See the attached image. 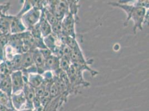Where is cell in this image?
<instances>
[{
  "mask_svg": "<svg viewBox=\"0 0 149 111\" xmlns=\"http://www.w3.org/2000/svg\"><path fill=\"white\" fill-rule=\"evenodd\" d=\"M120 2H110V5L114 7H116L123 10L127 14V19L125 22L124 26H127L130 19H132L134 23L133 28L134 32L136 33L137 30L139 29L143 30V25L146 22H148L149 12L146 11V8L143 7L135 5V2L132 4L124 3L119 1Z\"/></svg>",
  "mask_w": 149,
  "mask_h": 111,
  "instance_id": "obj_1",
  "label": "cell"
},
{
  "mask_svg": "<svg viewBox=\"0 0 149 111\" xmlns=\"http://www.w3.org/2000/svg\"><path fill=\"white\" fill-rule=\"evenodd\" d=\"M41 10L33 7L29 11L24 14L21 17V21L27 30H30L40 21L41 16Z\"/></svg>",
  "mask_w": 149,
  "mask_h": 111,
  "instance_id": "obj_2",
  "label": "cell"
},
{
  "mask_svg": "<svg viewBox=\"0 0 149 111\" xmlns=\"http://www.w3.org/2000/svg\"><path fill=\"white\" fill-rule=\"evenodd\" d=\"M76 16L69 13L62 21V36H70L76 38L74 24Z\"/></svg>",
  "mask_w": 149,
  "mask_h": 111,
  "instance_id": "obj_3",
  "label": "cell"
},
{
  "mask_svg": "<svg viewBox=\"0 0 149 111\" xmlns=\"http://www.w3.org/2000/svg\"><path fill=\"white\" fill-rule=\"evenodd\" d=\"M10 76L13 88V94L23 91L25 83L22 72L21 71H13Z\"/></svg>",
  "mask_w": 149,
  "mask_h": 111,
  "instance_id": "obj_4",
  "label": "cell"
},
{
  "mask_svg": "<svg viewBox=\"0 0 149 111\" xmlns=\"http://www.w3.org/2000/svg\"><path fill=\"white\" fill-rule=\"evenodd\" d=\"M45 71H51L52 73L54 72V76H57L61 71L60 67V58L56 56L51 55L46 58L45 65Z\"/></svg>",
  "mask_w": 149,
  "mask_h": 111,
  "instance_id": "obj_5",
  "label": "cell"
},
{
  "mask_svg": "<svg viewBox=\"0 0 149 111\" xmlns=\"http://www.w3.org/2000/svg\"><path fill=\"white\" fill-rule=\"evenodd\" d=\"M34 65L37 68V73L42 74L45 72V59L42 55L40 49H35L31 51Z\"/></svg>",
  "mask_w": 149,
  "mask_h": 111,
  "instance_id": "obj_6",
  "label": "cell"
},
{
  "mask_svg": "<svg viewBox=\"0 0 149 111\" xmlns=\"http://www.w3.org/2000/svg\"><path fill=\"white\" fill-rule=\"evenodd\" d=\"M11 100L14 110L19 111L24 109L26 103V99L23 91L12 94Z\"/></svg>",
  "mask_w": 149,
  "mask_h": 111,
  "instance_id": "obj_7",
  "label": "cell"
},
{
  "mask_svg": "<svg viewBox=\"0 0 149 111\" xmlns=\"http://www.w3.org/2000/svg\"><path fill=\"white\" fill-rule=\"evenodd\" d=\"M0 91L11 97L13 94V88L11 76H0Z\"/></svg>",
  "mask_w": 149,
  "mask_h": 111,
  "instance_id": "obj_8",
  "label": "cell"
},
{
  "mask_svg": "<svg viewBox=\"0 0 149 111\" xmlns=\"http://www.w3.org/2000/svg\"><path fill=\"white\" fill-rule=\"evenodd\" d=\"M13 16L7 14L3 15L0 17V31L2 35H8L10 33L11 24Z\"/></svg>",
  "mask_w": 149,
  "mask_h": 111,
  "instance_id": "obj_9",
  "label": "cell"
},
{
  "mask_svg": "<svg viewBox=\"0 0 149 111\" xmlns=\"http://www.w3.org/2000/svg\"><path fill=\"white\" fill-rule=\"evenodd\" d=\"M26 28L23 24L21 19L16 16H13L10 28L11 35H17L26 31Z\"/></svg>",
  "mask_w": 149,
  "mask_h": 111,
  "instance_id": "obj_10",
  "label": "cell"
},
{
  "mask_svg": "<svg viewBox=\"0 0 149 111\" xmlns=\"http://www.w3.org/2000/svg\"><path fill=\"white\" fill-rule=\"evenodd\" d=\"M41 12H42L41 16L38 24H39L41 36L44 38L52 33V28H51V26L48 22V21H47V19L45 17L43 11L41 10Z\"/></svg>",
  "mask_w": 149,
  "mask_h": 111,
  "instance_id": "obj_11",
  "label": "cell"
},
{
  "mask_svg": "<svg viewBox=\"0 0 149 111\" xmlns=\"http://www.w3.org/2000/svg\"><path fill=\"white\" fill-rule=\"evenodd\" d=\"M22 53H16L10 61H6L9 65L12 71H21L22 65Z\"/></svg>",
  "mask_w": 149,
  "mask_h": 111,
  "instance_id": "obj_12",
  "label": "cell"
},
{
  "mask_svg": "<svg viewBox=\"0 0 149 111\" xmlns=\"http://www.w3.org/2000/svg\"><path fill=\"white\" fill-rule=\"evenodd\" d=\"M44 82V79L42 74H29L28 83L33 87L35 89L40 86Z\"/></svg>",
  "mask_w": 149,
  "mask_h": 111,
  "instance_id": "obj_13",
  "label": "cell"
},
{
  "mask_svg": "<svg viewBox=\"0 0 149 111\" xmlns=\"http://www.w3.org/2000/svg\"><path fill=\"white\" fill-rule=\"evenodd\" d=\"M23 58H22V65L21 71L29 68L34 65L32 56L31 52H28L22 53Z\"/></svg>",
  "mask_w": 149,
  "mask_h": 111,
  "instance_id": "obj_14",
  "label": "cell"
},
{
  "mask_svg": "<svg viewBox=\"0 0 149 111\" xmlns=\"http://www.w3.org/2000/svg\"><path fill=\"white\" fill-rule=\"evenodd\" d=\"M42 10L44 12V15L45 16V17L47 19V21H48V22L50 24L51 26L55 25L59 21H58L57 19H56V17L45 7H44Z\"/></svg>",
  "mask_w": 149,
  "mask_h": 111,
  "instance_id": "obj_15",
  "label": "cell"
},
{
  "mask_svg": "<svg viewBox=\"0 0 149 111\" xmlns=\"http://www.w3.org/2000/svg\"><path fill=\"white\" fill-rule=\"evenodd\" d=\"M0 105L5 106L8 108H13L11 103V97H8L6 94L0 91Z\"/></svg>",
  "mask_w": 149,
  "mask_h": 111,
  "instance_id": "obj_16",
  "label": "cell"
},
{
  "mask_svg": "<svg viewBox=\"0 0 149 111\" xmlns=\"http://www.w3.org/2000/svg\"><path fill=\"white\" fill-rule=\"evenodd\" d=\"M71 64L72 63L71 60L65 56H63L60 58V67L62 71L67 72Z\"/></svg>",
  "mask_w": 149,
  "mask_h": 111,
  "instance_id": "obj_17",
  "label": "cell"
},
{
  "mask_svg": "<svg viewBox=\"0 0 149 111\" xmlns=\"http://www.w3.org/2000/svg\"><path fill=\"white\" fill-rule=\"evenodd\" d=\"M33 6V1H25L24 2V5L19 12V13L16 15L18 17L21 18L22 16L27 12L28 11H29Z\"/></svg>",
  "mask_w": 149,
  "mask_h": 111,
  "instance_id": "obj_18",
  "label": "cell"
},
{
  "mask_svg": "<svg viewBox=\"0 0 149 111\" xmlns=\"http://www.w3.org/2000/svg\"><path fill=\"white\" fill-rule=\"evenodd\" d=\"M61 95L59 90L57 88V87L55 85V83H54V82H53L50 86V98L52 99L56 98L57 96Z\"/></svg>",
  "mask_w": 149,
  "mask_h": 111,
  "instance_id": "obj_19",
  "label": "cell"
},
{
  "mask_svg": "<svg viewBox=\"0 0 149 111\" xmlns=\"http://www.w3.org/2000/svg\"><path fill=\"white\" fill-rule=\"evenodd\" d=\"M10 5L11 4L10 3L0 5V17L2 15L7 14V11L8 10Z\"/></svg>",
  "mask_w": 149,
  "mask_h": 111,
  "instance_id": "obj_20",
  "label": "cell"
},
{
  "mask_svg": "<svg viewBox=\"0 0 149 111\" xmlns=\"http://www.w3.org/2000/svg\"><path fill=\"white\" fill-rule=\"evenodd\" d=\"M5 47L0 43V62L5 61Z\"/></svg>",
  "mask_w": 149,
  "mask_h": 111,
  "instance_id": "obj_21",
  "label": "cell"
},
{
  "mask_svg": "<svg viewBox=\"0 0 149 111\" xmlns=\"http://www.w3.org/2000/svg\"><path fill=\"white\" fill-rule=\"evenodd\" d=\"M40 51H41L42 55L44 56V57L45 60L46 58H47L49 57H50V56L51 55H52V53L51 52V51L49 49H40Z\"/></svg>",
  "mask_w": 149,
  "mask_h": 111,
  "instance_id": "obj_22",
  "label": "cell"
},
{
  "mask_svg": "<svg viewBox=\"0 0 149 111\" xmlns=\"http://www.w3.org/2000/svg\"><path fill=\"white\" fill-rule=\"evenodd\" d=\"M15 111H33V110H19V111L15 110Z\"/></svg>",
  "mask_w": 149,
  "mask_h": 111,
  "instance_id": "obj_23",
  "label": "cell"
},
{
  "mask_svg": "<svg viewBox=\"0 0 149 111\" xmlns=\"http://www.w3.org/2000/svg\"><path fill=\"white\" fill-rule=\"evenodd\" d=\"M2 35V32H1V31H0V36H1Z\"/></svg>",
  "mask_w": 149,
  "mask_h": 111,
  "instance_id": "obj_24",
  "label": "cell"
}]
</instances>
